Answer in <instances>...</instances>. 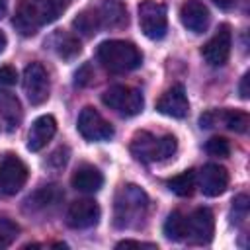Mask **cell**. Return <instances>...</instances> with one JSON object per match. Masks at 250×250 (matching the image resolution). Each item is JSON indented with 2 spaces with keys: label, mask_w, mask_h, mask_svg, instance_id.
<instances>
[{
  "label": "cell",
  "mask_w": 250,
  "mask_h": 250,
  "mask_svg": "<svg viewBox=\"0 0 250 250\" xmlns=\"http://www.w3.org/2000/svg\"><path fill=\"white\" fill-rule=\"evenodd\" d=\"M18 234H20V227L12 219L0 215V250L2 248H8L16 240Z\"/></svg>",
  "instance_id": "25"
},
{
  "label": "cell",
  "mask_w": 250,
  "mask_h": 250,
  "mask_svg": "<svg viewBox=\"0 0 250 250\" xmlns=\"http://www.w3.org/2000/svg\"><path fill=\"white\" fill-rule=\"evenodd\" d=\"M74 27L82 33V35H86V37H90V35H94L98 29H100V20H98V12L94 10V12H82L76 20H74Z\"/></svg>",
  "instance_id": "24"
},
{
  "label": "cell",
  "mask_w": 250,
  "mask_h": 250,
  "mask_svg": "<svg viewBox=\"0 0 250 250\" xmlns=\"http://www.w3.org/2000/svg\"><path fill=\"white\" fill-rule=\"evenodd\" d=\"M188 236L197 244H209L215 232V217L207 207H197L188 219Z\"/></svg>",
  "instance_id": "12"
},
{
  "label": "cell",
  "mask_w": 250,
  "mask_h": 250,
  "mask_svg": "<svg viewBox=\"0 0 250 250\" xmlns=\"http://www.w3.org/2000/svg\"><path fill=\"white\" fill-rule=\"evenodd\" d=\"M180 20H182L184 27H188L189 31L203 33L209 27L211 14H209V8L203 2H199V0H188L180 8Z\"/></svg>",
  "instance_id": "13"
},
{
  "label": "cell",
  "mask_w": 250,
  "mask_h": 250,
  "mask_svg": "<svg viewBox=\"0 0 250 250\" xmlns=\"http://www.w3.org/2000/svg\"><path fill=\"white\" fill-rule=\"evenodd\" d=\"M148 207V197L139 186H123L115 199V225L133 227L137 225Z\"/></svg>",
  "instance_id": "4"
},
{
  "label": "cell",
  "mask_w": 250,
  "mask_h": 250,
  "mask_svg": "<svg viewBox=\"0 0 250 250\" xmlns=\"http://www.w3.org/2000/svg\"><path fill=\"white\" fill-rule=\"evenodd\" d=\"M205 150L209 152V154H213V156H229V152H230V145H229V141L225 139V137H213V139H209L207 141V145H205Z\"/></svg>",
  "instance_id": "27"
},
{
  "label": "cell",
  "mask_w": 250,
  "mask_h": 250,
  "mask_svg": "<svg viewBox=\"0 0 250 250\" xmlns=\"http://www.w3.org/2000/svg\"><path fill=\"white\" fill-rule=\"evenodd\" d=\"M72 188L78 189V191H84V193H96L102 186H104V176L98 168L90 166V164H84L80 166L74 174H72Z\"/></svg>",
  "instance_id": "18"
},
{
  "label": "cell",
  "mask_w": 250,
  "mask_h": 250,
  "mask_svg": "<svg viewBox=\"0 0 250 250\" xmlns=\"http://www.w3.org/2000/svg\"><path fill=\"white\" fill-rule=\"evenodd\" d=\"M102 102L117 111L119 115H125V117H133L137 113L143 111L145 107V98L139 90L131 88V86H123V84H115V86H109L104 94H102Z\"/></svg>",
  "instance_id": "5"
},
{
  "label": "cell",
  "mask_w": 250,
  "mask_h": 250,
  "mask_svg": "<svg viewBox=\"0 0 250 250\" xmlns=\"http://www.w3.org/2000/svg\"><path fill=\"white\" fill-rule=\"evenodd\" d=\"M211 2H213V4H217L219 8H225V10H227V8H230V6L234 4V0H211Z\"/></svg>",
  "instance_id": "32"
},
{
  "label": "cell",
  "mask_w": 250,
  "mask_h": 250,
  "mask_svg": "<svg viewBox=\"0 0 250 250\" xmlns=\"http://www.w3.org/2000/svg\"><path fill=\"white\" fill-rule=\"evenodd\" d=\"M68 4L70 0H21L14 16V27L21 35H35L43 25L53 23Z\"/></svg>",
  "instance_id": "1"
},
{
  "label": "cell",
  "mask_w": 250,
  "mask_h": 250,
  "mask_svg": "<svg viewBox=\"0 0 250 250\" xmlns=\"http://www.w3.org/2000/svg\"><path fill=\"white\" fill-rule=\"evenodd\" d=\"M223 123L227 129L236 131V133H244L248 127V115L242 111H207L199 117V125L201 129H211L215 125Z\"/></svg>",
  "instance_id": "16"
},
{
  "label": "cell",
  "mask_w": 250,
  "mask_h": 250,
  "mask_svg": "<svg viewBox=\"0 0 250 250\" xmlns=\"http://www.w3.org/2000/svg\"><path fill=\"white\" fill-rule=\"evenodd\" d=\"M229 186V172L219 164H205L199 172V188L207 197L221 195Z\"/></svg>",
  "instance_id": "14"
},
{
  "label": "cell",
  "mask_w": 250,
  "mask_h": 250,
  "mask_svg": "<svg viewBox=\"0 0 250 250\" xmlns=\"http://www.w3.org/2000/svg\"><path fill=\"white\" fill-rule=\"evenodd\" d=\"M230 47H232V35H230V27L227 23H223L215 35L201 47V55L203 59L211 64V66H223L229 61L230 55Z\"/></svg>",
  "instance_id": "9"
},
{
  "label": "cell",
  "mask_w": 250,
  "mask_h": 250,
  "mask_svg": "<svg viewBox=\"0 0 250 250\" xmlns=\"http://www.w3.org/2000/svg\"><path fill=\"white\" fill-rule=\"evenodd\" d=\"M88 70H90V66L86 64V66H82V68L76 72V84H78V86H84V84H88V80H90V78H88L90 74L86 76V72H88Z\"/></svg>",
  "instance_id": "31"
},
{
  "label": "cell",
  "mask_w": 250,
  "mask_h": 250,
  "mask_svg": "<svg viewBox=\"0 0 250 250\" xmlns=\"http://www.w3.org/2000/svg\"><path fill=\"white\" fill-rule=\"evenodd\" d=\"M78 131L86 141H107L113 137V127L94 107H84L78 115Z\"/></svg>",
  "instance_id": "10"
},
{
  "label": "cell",
  "mask_w": 250,
  "mask_h": 250,
  "mask_svg": "<svg viewBox=\"0 0 250 250\" xmlns=\"http://www.w3.org/2000/svg\"><path fill=\"white\" fill-rule=\"evenodd\" d=\"M6 6H8V0H0V18H2L4 12H6Z\"/></svg>",
  "instance_id": "34"
},
{
  "label": "cell",
  "mask_w": 250,
  "mask_h": 250,
  "mask_svg": "<svg viewBox=\"0 0 250 250\" xmlns=\"http://www.w3.org/2000/svg\"><path fill=\"white\" fill-rule=\"evenodd\" d=\"M100 221V205L94 199H76L66 209V225L72 229H90Z\"/></svg>",
  "instance_id": "11"
},
{
  "label": "cell",
  "mask_w": 250,
  "mask_h": 250,
  "mask_svg": "<svg viewBox=\"0 0 250 250\" xmlns=\"http://www.w3.org/2000/svg\"><path fill=\"white\" fill-rule=\"evenodd\" d=\"M139 25L145 37L158 41L166 35L168 29V18H166V8L160 2L154 0H145L139 6Z\"/></svg>",
  "instance_id": "6"
},
{
  "label": "cell",
  "mask_w": 250,
  "mask_h": 250,
  "mask_svg": "<svg viewBox=\"0 0 250 250\" xmlns=\"http://www.w3.org/2000/svg\"><path fill=\"white\" fill-rule=\"evenodd\" d=\"M27 182V166L16 154H4L0 160V191L16 195Z\"/></svg>",
  "instance_id": "7"
},
{
  "label": "cell",
  "mask_w": 250,
  "mask_h": 250,
  "mask_svg": "<svg viewBox=\"0 0 250 250\" xmlns=\"http://www.w3.org/2000/svg\"><path fill=\"white\" fill-rule=\"evenodd\" d=\"M49 45H51V47L57 51V55L62 57V59H72V57H76V55L80 53V43H78V39H76L74 35H70V33H62V31L55 33V35L49 39Z\"/></svg>",
  "instance_id": "20"
},
{
  "label": "cell",
  "mask_w": 250,
  "mask_h": 250,
  "mask_svg": "<svg viewBox=\"0 0 250 250\" xmlns=\"http://www.w3.org/2000/svg\"><path fill=\"white\" fill-rule=\"evenodd\" d=\"M98 61L105 70L121 74L139 68L143 62V55L137 49V45L131 41L109 39L98 47Z\"/></svg>",
  "instance_id": "2"
},
{
  "label": "cell",
  "mask_w": 250,
  "mask_h": 250,
  "mask_svg": "<svg viewBox=\"0 0 250 250\" xmlns=\"http://www.w3.org/2000/svg\"><path fill=\"white\" fill-rule=\"evenodd\" d=\"M57 133V121L53 115H41L31 123L29 135H27V148L31 152L41 150Z\"/></svg>",
  "instance_id": "17"
},
{
  "label": "cell",
  "mask_w": 250,
  "mask_h": 250,
  "mask_svg": "<svg viewBox=\"0 0 250 250\" xmlns=\"http://www.w3.org/2000/svg\"><path fill=\"white\" fill-rule=\"evenodd\" d=\"M248 82H250V74L246 72V74L242 76V80H240V98H242V100H248V96H250Z\"/></svg>",
  "instance_id": "30"
},
{
  "label": "cell",
  "mask_w": 250,
  "mask_h": 250,
  "mask_svg": "<svg viewBox=\"0 0 250 250\" xmlns=\"http://www.w3.org/2000/svg\"><path fill=\"white\" fill-rule=\"evenodd\" d=\"M0 115L8 121V129L18 127L20 121V102L8 92H0Z\"/></svg>",
  "instance_id": "21"
},
{
  "label": "cell",
  "mask_w": 250,
  "mask_h": 250,
  "mask_svg": "<svg viewBox=\"0 0 250 250\" xmlns=\"http://www.w3.org/2000/svg\"><path fill=\"white\" fill-rule=\"evenodd\" d=\"M168 188H170V191H174L180 197H189L195 188V172L186 170V172L174 176L172 180H168Z\"/></svg>",
  "instance_id": "23"
},
{
  "label": "cell",
  "mask_w": 250,
  "mask_h": 250,
  "mask_svg": "<svg viewBox=\"0 0 250 250\" xmlns=\"http://www.w3.org/2000/svg\"><path fill=\"white\" fill-rule=\"evenodd\" d=\"M4 47H6V35L0 31V53L4 51Z\"/></svg>",
  "instance_id": "33"
},
{
  "label": "cell",
  "mask_w": 250,
  "mask_h": 250,
  "mask_svg": "<svg viewBox=\"0 0 250 250\" xmlns=\"http://www.w3.org/2000/svg\"><path fill=\"white\" fill-rule=\"evenodd\" d=\"M23 90L31 105H41L49 98V74L41 62H31L23 70Z\"/></svg>",
  "instance_id": "8"
},
{
  "label": "cell",
  "mask_w": 250,
  "mask_h": 250,
  "mask_svg": "<svg viewBox=\"0 0 250 250\" xmlns=\"http://www.w3.org/2000/svg\"><path fill=\"white\" fill-rule=\"evenodd\" d=\"M156 109L162 115H168V117H176V119L186 117L188 115V109H189V104H188V96H186L184 86L176 84L170 90H166L162 94V98L158 100Z\"/></svg>",
  "instance_id": "15"
},
{
  "label": "cell",
  "mask_w": 250,
  "mask_h": 250,
  "mask_svg": "<svg viewBox=\"0 0 250 250\" xmlns=\"http://www.w3.org/2000/svg\"><path fill=\"white\" fill-rule=\"evenodd\" d=\"M98 12V20H100V27H123L127 25V10L123 8V4L119 2H111L107 0L105 4H102Z\"/></svg>",
  "instance_id": "19"
},
{
  "label": "cell",
  "mask_w": 250,
  "mask_h": 250,
  "mask_svg": "<svg viewBox=\"0 0 250 250\" xmlns=\"http://www.w3.org/2000/svg\"><path fill=\"white\" fill-rule=\"evenodd\" d=\"M18 82V72L14 66H0V86H14Z\"/></svg>",
  "instance_id": "28"
},
{
  "label": "cell",
  "mask_w": 250,
  "mask_h": 250,
  "mask_svg": "<svg viewBox=\"0 0 250 250\" xmlns=\"http://www.w3.org/2000/svg\"><path fill=\"white\" fill-rule=\"evenodd\" d=\"M129 246H141V248H154V244H146V242H137V240H121L117 242V248H129Z\"/></svg>",
  "instance_id": "29"
},
{
  "label": "cell",
  "mask_w": 250,
  "mask_h": 250,
  "mask_svg": "<svg viewBox=\"0 0 250 250\" xmlns=\"http://www.w3.org/2000/svg\"><path fill=\"white\" fill-rule=\"evenodd\" d=\"M178 148V141L174 135L156 137L152 133L141 131L131 141V154L141 162H158L170 158Z\"/></svg>",
  "instance_id": "3"
},
{
  "label": "cell",
  "mask_w": 250,
  "mask_h": 250,
  "mask_svg": "<svg viewBox=\"0 0 250 250\" xmlns=\"http://www.w3.org/2000/svg\"><path fill=\"white\" fill-rule=\"evenodd\" d=\"M164 234L170 240H184L188 236V225H186V217L180 211H172L164 223Z\"/></svg>",
  "instance_id": "22"
},
{
  "label": "cell",
  "mask_w": 250,
  "mask_h": 250,
  "mask_svg": "<svg viewBox=\"0 0 250 250\" xmlns=\"http://www.w3.org/2000/svg\"><path fill=\"white\" fill-rule=\"evenodd\" d=\"M59 195L61 193L57 191L55 186H45L39 191H35L33 195H29L27 197V203H33V207H47L49 203H55Z\"/></svg>",
  "instance_id": "26"
}]
</instances>
